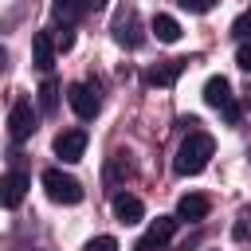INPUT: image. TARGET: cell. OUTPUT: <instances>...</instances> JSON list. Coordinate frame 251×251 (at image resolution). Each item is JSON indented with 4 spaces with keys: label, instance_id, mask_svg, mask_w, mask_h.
<instances>
[{
    "label": "cell",
    "instance_id": "obj_19",
    "mask_svg": "<svg viewBox=\"0 0 251 251\" xmlns=\"http://www.w3.org/2000/svg\"><path fill=\"white\" fill-rule=\"evenodd\" d=\"M55 47H59V51H71V47H75V31H71V27H63V31L55 35Z\"/></svg>",
    "mask_w": 251,
    "mask_h": 251
},
{
    "label": "cell",
    "instance_id": "obj_8",
    "mask_svg": "<svg viewBox=\"0 0 251 251\" xmlns=\"http://www.w3.org/2000/svg\"><path fill=\"white\" fill-rule=\"evenodd\" d=\"M67 98H71V110H75L78 118H94V114H98V94H94V86L75 82V86H67Z\"/></svg>",
    "mask_w": 251,
    "mask_h": 251
},
{
    "label": "cell",
    "instance_id": "obj_4",
    "mask_svg": "<svg viewBox=\"0 0 251 251\" xmlns=\"http://www.w3.org/2000/svg\"><path fill=\"white\" fill-rule=\"evenodd\" d=\"M8 133H12L16 141H24V137L35 133V110H31V98H16V102H12V110H8Z\"/></svg>",
    "mask_w": 251,
    "mask_h": 251
},
{
    "label": "cell",
    "instance_id": "obj_3",
    "mask_svg": "<svg viewBox=\"0 0 251 251\" xmlns=\"http://www.w3.org/2000/svg\"><path fill=\"white\" fill-rule=\"evenodd\" d=\"M43 188H47V196L55 204H78L82 200V184L71 173H63V169H47L43 173Z\"/></svg>",
    "mask_w": 251,
    "mask_h": 251
},
{
    "label": "cell",
    "instance_id": "obj_5",
    "mask_svg": "<svg viewBox=\"0 0 251 251\" xmlns=\"http://www.w3.org/2000/svg\"><path fill=\"white\" fill-rule=\"evenodd\" d=\"M173 235H176V216H157V220L149 224V231L141 235L137 251H153V247H165Z\"/></svg>",
    "mask_w": 251,
    "mask_h": 251
},
{
    "label": "cell",
    "instance_id": "obj_2",
    "mask_svg": "<svg viewBox=\"0 0 251 251\" xmlns=\"http://www.w3.org/2000/svg\"><path fill=\"white\" fill-rule=\"evenodd\" d=\"M204 102H208L212 110H220L227 126H235V122H239V106H235V94H231V82H227L224 75H212V78L204 82Z\"/></svg>",
    "mask_w": 251,
    "mask_h": 251
},
{
    "label": "cell",
    "instance_id": "obj_16",
    "mask_svg": "<svg viewBox=\"0 0 251 251\" xmlns=\"http://www.w3.org/2000/svg\"><path fill=\"white\" fill-rule=\"evenodd\" d=\"M39 110L43 114H55L59 110V82L55 78H43V86H39Z\"/></svg>",
    "mask_w": 251,
    "mask_h": 251
},
{
    "label": "cell",
    "instance_id": "obj_6",
    "mask_svg": "<svg viewBox=\"0 0 251 251\" xmlns=\"http://www.w3.org/2000/svg\"><path fill=\"white\" fill-rule=\"evenodd\" d=\"M55 153H59L67 165L82 161V153H86V129H63V133L55 137Z\"/></svg>",
    "mask_w": 251,
    "mask_h": 251
},
{
    "label": "cell",
    "instance_id": "obj_10",
    "mask_svg": "<svg viewBox=\"0 0 251 251\" xmlns=\"http://www.w3.org/2000/svg\"><path fill=\"white\" fill-rule=\"evenodd\" d=\"M188 67V59H169V63H157V67H149V75H145V82L149 86H173L176 78H180V71Z\"/></svg>",
    "mask_w": 251,
    "mask_h": 251
},
{
    "label": "cell",
    "instance_id": "obj_22",
    "mask_svg": "<svg viewBox=\"0 0 251 251\" xmlns=\"http://www.w3.org/2000/svg\"><path fill=\"white\" fill-rule=\"evenodd\" d=\"M82 8L86 12H98V8H106V0H82Z\"/></svg>",
    "mask_w": 251,
    "mask_h": 251
},
{
    "label": "cell",
    "instance_id": "obj_12",
    "mask_svg": "<svg viewBox=\"0 0 251 251\" xmlns=\"http://www.w3.org/2000/svg\"><path fill=\"white\" fill-rule=\"evenodd\" d=\"M114 216H118V224H141L145 204H141L137 196H129V192H118V196H114Z\"/></svg>",
    "mask_w": 251,
    "mask_h": 251
},
{
    "label": "cell",
    "instance_id": "obj_23",
    "mask_svg": "<svg viewBox=\"0 0 251 251\" xmlns=\"http://www.w3.org/2000/svg\"><path fill=\"white\" fill-rule=\"evenodd\" d=\"M4 67H8V51L0 47V75H4Z\"/></svg>",
    "mask_w": 251,
    "mask_h": 251
},
{
    "label": "cell",
    "instance_id": "obj_18",
    "mask_svg": "<svg viewBox=\"0 0 251 251\" xmlns=\"http://www.w3.org/2000/svg\"><path fill=\"white\" fill-rule=\"evenodd\" d=\"M231 35H239V39H247V35H251V8H247L235 24H231Z\"/></svg>",
    "mask_w": 251,
    "mask_h": 251
},
{
    "label": "cell",
    "instance_id": "obj_9",
    "mask_svg": "<svg viewBox=\"0 0 251 251\" xmlns=\"http://www.w3.org/2000/svg\"><path fill=\"white\" fill-rule=\"evenodd\" d=\"M114 39H118L122 47H129V51H133V47H141V39H145V35L137 31V16H133V12H122V16L114 20Z\"/></svg>",
    "mask_w": 251,
    "mask_h": 251
},
{
    "label": "cell",
    "instance_id": "obj_7",
    "mask_svg": "<svg viewBox=\"0 0 251 251\" xmlns=\"http://www.w3.org/2000/svg\"><path fill=\"white\" fill-rule=\"evenodd\" d=\"M27 173H4L0 176V204L4 208H20L24 204V196H27Z\"/></svg>",
    "mask_w": 251,
    "mask_h": 251
},
{
    "label": "cell",
    "instance_id": "obj_17",
    "mask_svg": "<svg viewBox=\"0 0 251 251\" xmlns=\"http://www.w3.org/2000/svg\"><path fill=\"white\" fill-rule=\"evenodd\" d=\"M82 251H118V239H114V235H94Z\"/></svg>",
    "mask_w": 251,
    "mask_h": 251
},
{
    "label": "cell",
    "instance_id": "obj_24",
    "mask_svg": "<svg viewBox=\"0 0 251 251\" xmlns=\"http://www.w3.org/2000/svg\"><path fill=\"white\" fill-rule=\"evenodd\" d=\"M247 106H251V90H247Z\"/></svg>",
    "mask_w": 251,
    "mask_h": 251
},
{
    "label": "cell",
    "instance_id": "obj_15",
    "mask_svg": "<svg viewBox=\"0 0 251 251\" xmlns=\"http://www.w3.org/2000/svg\"><path fill=\"white\" fill-rule=\"evenodd\" d=\"M82 12H86V8H82V0H51V16H55V20H63L67 27H71Z\"/></svg>",
    "mask_w": 251,
    "mask_h": 251
},
{
    "label": "cell",
    "instance_id": "obj_20",
    "mask_svg": "<svg viewBox=\"0 0 251 251\" xmlns=\"http://www.w3.org/2000/svg\"><path fill=\"white\" fill-rule=\"evenodd\" d=\"M235 63H239V71H247V75H251V43H243V47L235 51Z\"/></svg>",
    "mask_w": 251,
    "mask_h": 251
},
{
    "label": "cell",
    "instance_id": "obj_14",
    "mask_svg": "<svg viewBox=\"0 0 251 251\" xmlns=\"http://www.w3.org/2000/svg\"><path fill=\"white\" fill-rule=\"evenodd\" d=\"M149 31H153V35H157L161 43H176V39H180V24H176L173 16H153Z\"/></svg>",
    "mask_w": 251,
    "mask_h": 251
},
{
    "label": "cell",
    "instance_id": "obj_21",
    "mask_svg": "<svg viewBox=\"0 0 251 251\" xmlns=\"http://www.w3.org/2000/svg\"><path fill=\"white\" fill-rule=\"evenodd\" d=\"M180 8H188V12H212L216 0H180Z\"/></svg>",
    "mask_w": 251,
    "mask_h": 251
},
{
    "label": "cell",
    "instance_id": "obj_11",
    "mask_svg": "<svg viewBox=\"0 0 251 251\" xmlns=\"http://www.w3.org/2000/svg\"><path fill=\"white\" fill-rule=\"evenodd\" d=\"M55 35L51 31H35V39H31V55H35V67L39 71H51L55 67Z\"/></svg>",
    "mask_w": 251,
    "mask_h": 251
},
{
    "label": "cell",
    "instance_id": "obj_13",
    "mask_svg": "<svg viewBox=\"0 0 251 251\" xmlns=\"http://www.w3.org/2000/svg\"><path fill=\"white\" fill-rule=\"evenodd\" d=\"M208 196H200V192H188V196H180V204H176V220H204L208 216Z\"/></svg>",
    "mask_w": 251,
    "mask_h": 251
},
{
    "label": "cell",
    "instance_id": "obj_1",
    "mask_svg": "<svg viewBox=\"0 0 251 251\" xmlns=\"http://www.w3.org/2000/svg\"><path fill=\"white\" fill-rule=\"evenodd\" d=\"M212 153H216V141L208 137V133H200V129H192L184 141H180V149H176V161H173V169L180 173V176H196V173H204V165L212 161Z\"/></svg>",
    "mask_w": 251,
    "mask_h": 251
}]
</instances>
